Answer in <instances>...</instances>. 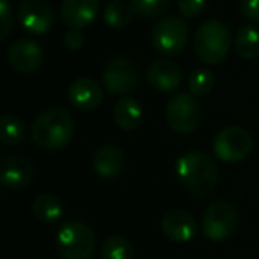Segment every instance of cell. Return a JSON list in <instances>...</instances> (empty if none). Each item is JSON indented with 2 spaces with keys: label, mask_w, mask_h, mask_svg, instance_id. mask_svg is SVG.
Segmentation results:
<instances>
[{
  "label": "cell",
  "mask_w": 259,
  "mask_h": 259,
  "mask_svg": "<svg viewBox=\"0 0 259 259\" xmlns=\"http://www.w3.org/2000/svg\"><path fill=\"white\" fill-rule=\"evenodd\" d=\"M178 176L190 195L206 199L219 183V167L204 151H190L178 160Z\"/></svg>",
  "instance_id": "cell-1"
},
{
  "label": "cell",
  "mask_w": 259,
  "mask_h": 259,
  "mask_svg": "<svg viewBox=\"0 0 259 259\" xmlns=\"http://www.w3.org/2000/svg\"><path fill=\"white\" fill-rule=\"evenodd\" d=\"M75 119L66 108H50L34 119L30 126V137L39 148L57 151L64 148L73 137Z\"/></svg>",
  "instance_id": "cell-2"
},
{
  "label": "cell",
  "mask_w": 259,
  "mask_h": 259,
  "mask_svg": "<svg viewBox=\"0 0 259 259\" xmlns=\"http://www.w3.org/2000/svg\"><path fill=\"white\" fill-rule=\"evenodd\" d=\"M57 252L62 259H93L96 252L93 227L80 220L66 222L57 233Z\"/></svg>",
  "instance_id": "cell-3"
},
{
  "label": "cell",
  "mask_w": 259,
  "mask_h": 259,
  "mask_svg": "<svg viewBox=\"0 0 259 259\" xmlns=\"http://www.w3.org/2000/svg\"><path fill=\"white\" fill-rule=\"evenodd\" d=\"M231 47V32L222 22L209 20L195 34V54L204 64H220Z\"/></svg>",
  "instance_id": "cell-4"
},
{
  "label": "cell",
  "mask_w": 259,
  "mask_h": 259,
  "mask_svg": "<svg viewBox=\"0 0 259 259\" xmlns=\"http://www.w3.org/2000/svg\"><path fill=\"white\" fill-rule=\"evenodd\" d=\"M165 121L176 134H194L201 124V107L192 94H176L167 101Z\"/></svg>",
  "instance_id": "cell-5"
},
{
  "label": "cell",
  "mask_w": 259,
  "mask_h": 259,
  "mask_svg": "<svg viewBox=\"0 0 259 259\" xmlns=\"http://www.w3.org/2000/svg\"><path fill=\"white\" fill-rule=\"evenodd\" d=\"M252 135L241 126H227L220 130L213 141V151L217 158L226 163H236L245 160L252 151Z\"/></svg>",
  "instance_id": "cell-6"
},
{
  "label": "cell",
  "mask_w": 259,
  "mask_h": 259,
  "mask_svg": "<svg viewBox=\"0 0 259 259\" xmlns=\"http://www.w3.org/2000/svg\"><path fill=\"white\" fill-rule=\"evenodd\" d=\"M201 227L208 240H227L238 227V209L227 201H215L202 215Z\"/></svg>",
  "instance_id": "cell-7"
},
{
  "label": "cell",
  "mask_w": 259,
  "mask_h": 259,
  "mask_svg": "<svg viewBox=\"0 0 259 259\" xmlns=\"http://www.w3.org/2000/svg\"><path fill=\"white\" fill-rule=\"evenodd\" d=\"M151 41L156 52L162 55L181 54L188 41L187 23L178 16H165L153 27Z\"/></svg>",
  "instance_id": "cell-8"
},
{
  "label": "cell",
  "mask_w": 259,
  "mask_h": 259,
  "mask_svg": "<svg viewBox=\"0 0 259 259\" xmlns=\"http://www.w3.org/2000/svg\"><path fill=\"white\" fill-rule=\"evenodd\" d=\"M101 80H103V85L107 87L108 93L126 96L137 87L139 71L130 59L114 57L105 64Z\"/></svg>",
  "instance_id": "cell-9"
},
{
  "label": "cell",
  "mask_w": 259,
  "mask_h": 259,
  "mask_svg": "<svg viewBox=\"0 0 259 259\" xmlns=\"http://www.w3.org/2000/svg\"><path fill=\"white\" fill-rule=\"evenodd\" d=\"M34 180V167L29 158L9 155L0 160V181L9 190L27 188Z\"/></svg>",
  "instance_id": "cell-10"
},
{
  "label": "cell",
  "mask_w": 259,
  "mask_h": 259,
  "mask_svg": "<svg viewBox=\"0 0 259 259\" xmlns=\"http://www.w3.org/2000/svg\"><path fill=\"white\" fill-rule=\"evenodd\" d=\"M23 29L32 34H45L54 25V9L47 0H23L18 9Z\"/></svg>",
  "instance_id": "cell-11"
},
{
  "label": "cell",
  "mask_w": 259,
  "mask_h": 259,
  "mask_svg": "<svg viewBox=\"0 0 259 259\" xmlns=\"http://www.w3.org/2000/svg\"><path fill=\"white\" fill-rule=\"evenodd\" d=\"M45 52L39 43L30 39H18L8 48V62L18 73H34L43 64Z\"/></svg>",
  "instance_id": "cell-12"
},
{
  "label": "cell",
  "mask_w": 259,
  "mask_h": 259,
  "mask_svg": "<svg viewBox=\"0 0 259 259\" xmlns=\"http://www.w3.org/2000/svg\"><path fill=\"white\" fill-rule=\"evenodd\" d=\"M146 78L153 89L160 91V93H170L181 85L183 73H181L180 66L170 59H156L146 69Z\"/></svg>",
  "instance_id": "cell-13"
},
{
  "label": "cell",
  "mask_w": 259,
  "mask_h": 259,
  "mask_svg": "<svg viewBox=\"0 0 259 259\" xmlns=\"http://www.w3.org/2000/svg\"><path fill=\"white\" fill-rule=\"evenodd\" d=\"M162 233L169 240L185 243L190 241L197 233V222L185 209H170L162 219Z\"/></svg>",
  "instance_id": "cell-14"
},
{
  "label": "cell",
  "mask_w": 259,
  "mask_h": 259,
  "mask_svg": "<svg viewBox=\"0 0 259 259\" xmlns=\"http://www.w3.org/2000/svg\"><path fill=\"white\" fill-rule=\"evenodd\" d=\"M100 11V0H62L61 18L69 29H85Z\"/></svg>",
  "instance_id": "cell-15"
},
{
  "label": "cell",
  "mask_w": 259,
  "mask_h": 259,
  "mask_svg": "<svg viewBox=\"0 0 259 259\" xmlns=\"http://www.w3.org/2000/svg\"><path fill=\"white\" fill-rule=\"evenodd\" d=\"M68 98L75 108L82 112H91L101 103L103 91L100 83L93 78H78L69 85Z\"/></svg>",
  "instance_id": "cell-16"
},
{
  "label": "cell",
  "mask_w": 259,
  "mask_h": 259,
  "mask_svg": "<svg viewBox=\"0 0 259 259\" xmlns=\"http://www.w3.org/2000/svg\"><path fill=\"white\" fill-rule=\"evenodd\" d=\"M93 169L103 180H112L119 176L124 169V153L119 146H101L93 158Z\"/></svg>",
  "instance_id": "cell-17"
},
{
  "label": "cell",
  "mask_w": 259,
  "mask_h": 259,
  "mask_svg": "<svg viewBox=\"0 0 259 259\" xmlns=\"http://www.w3.org/2000/svg\"><path fill=\"white\" fill-rule=\"evenodd\" d=\"M114 122L124 132H132L135 130L142 121V107L135 98H119L114 105Z\"/></svg>",
  "instance_id": "cell-18"
},
{
  "label": "cell",
  "mask_w": 259,
  "mask_h": 259,
  "mask_svg": "<svg viewBox=\"0 0 259 259\" xmlns=\"http://www.w3.org/2000/svg\"><path fill=\"white\" fill-rule=\"evenodd\" d=\"M134 15L135 11L130 2H126V0H112L105 8L103 20L112 29H124V27L130 25Z\"/></svg>",
  "instance_id": "cell-19"
},
{
  "label": "cell",
  "mask_w": 259,
  "mask_h": 259,
  "mask_svg": "<svg viewBox=\"0 0 259 259\" xmlns=\"http://www.w3.org/2000/svg\"><path fill=\"white\" fill-rule=\"evenodd\" d=\"M32 211L37 220L45 224H54L61 219L62 206L54 194H39L32 202Z\"/></svg>",
  "instance_id": "cell-20"
},
{
  "label": "cell",
  "mask_w": 259,
  "mask_h": 259,
  "mask_svg": "<svg viewBox=\"0 0 259 259\" xmlns=\"http://www.w3.org/2000/svg\"><path fill=\"white\" fill-rule=\"evenodd\" d=\"M236 54L243 59L259 57V30L252 25L241 27L234 37Z\"/></svg>",
  "instance_id": "cell-21"
},
{
  "label": "cell",
  "mask_w": 259,
  "mask_h": 259,
  "mask_svg": "<svg viewBox=\"0 0 259 259\" xmlns=\"http://www.w3.org/2000/svg\"><path fill=\"white\" fill-rule=\"evenodd\" d=\"M101 259H135L134 245L121 234H112L101 243Z\"/></svg>",
  "instance_id": "cell-22"
},
{
  "label": "cell",
  "mask_w": 259,
  "mask_h": 259,
  "mask_svg": "<svg viewBox=\"0 0 259 259\" xmlns=\"http://www.w3.org/2000/svg\"><path fill=\"white\" fill-rule=\"evenodd\" d=\"M27 126L20 117L11 114H6L0 119V137L6 146H15L25 139Z\"/></svg>",
  "instance_id": "cell-23"
},
{
  "label": "cell",
  "mask_w": 259,
  "mask_h": 259,
  "mask_svg": "<svg viewBox=\"0 0 259 259\" xmlns=\"http://www.w3.org/2000/svg\"><path fill=\"white\" fill-rule=\"evenodd\" d=\"M188 91H190L192 96H206V94L211 93V89L215 87V76L209 69L199 68L194 69L188 76Z\"/></svg>",
  "instance_id": "cell-24"
},
{
  "label": "cell",
  "mask_w": 259,
  "mask_h": 259,
  "mask_svg": "<svg viewBox=\"0 0 259 259\" xmlns=\"http://www.w3.org/2000/svg\"><path fill=\"white\" fill-rule=\"evenodd\" d=\"M135 15L144 18H156L167 13L170 6V0H130Z\"/></svg>",
  "instance_id": "cell-25"
},
{
  "label": "cell",
  "mask_w": 259,
  "mask_h": 259,
  "mask_svg": "<svg viewBox=\"0 0 259 259\" xmlns=\"http://www.w3.org/2000/svg\"><path fill=\"white\" fill-rule=\"evenodd\" d=\"M178 8L185 18H197L206 8V0H178Z\"/></svg>",
  "instance_id": "cell-26"
},
{
  "label": "cell",
  "mask_w": 259,
  "mask_h": 259,
  "mask_svg": "<svg viewBox=\"0 0 259 259\" xmlns=\"http://www.w3.org/2000/svg\"><path fill=\"white\" fill-rule=\"evenodd\" d=\"M0 20H2V27H0V39H8L9 32L13 27V16L11 8H9L8 0H0Z\"/></svg>",
  "instance_id": "cell-27"
},
{
  "label": "cell",
  "mask_w": 259,
  "mask_h": 259,
  "mask_svg": "<svg viewBox=\"0 0 259 259\" xmlns=\"http://www.w3.org/2000/svg\"><path fill=\"white\" fill-rule=\"evenodd\" d=\"M241 15L250 22H259V0H240Z\"/></svg>",
  "instance_id": "cell-28"
},
{
  "label": "cell",
  "mask_w": 259,
  "mask_h": 259,
  "mask_svg": "<svg viewBox=\"0 0 259 259\" xmlns=\"http://www.w3.org/2000/svg\"><path fill=\"white\" fill-rule=\"evenodd\" d=\"M64 47L69 52H76L83 47V36L78 29H69L64 36Z\"/></svg>",
  "instance_id": "cell-29"
},
{
  "label": "cell",
  "mask_w": 259,
  "mask_h": 259,
  "mask_svg": "<svg viewBox=\"0 0 259 259\" xmlns=\"http://www.w3.org/2000/svg\"><path fill=\"white\" fill-rule=\"evenodd\" d=\"M257 199H259V192H257Z\"/></svg>",
  "instance_id": "cell-30"
}]
</instances>
